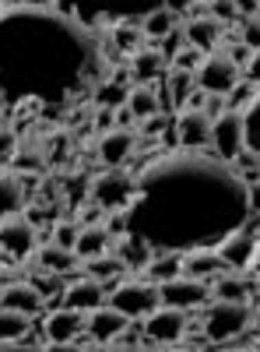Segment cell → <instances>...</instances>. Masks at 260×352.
Wrapping results in <instances>:
<instances>
[{"mask_svg": "<svg viewBox=\"0 0 260 352\" xmlns=\"http://www.w3.org/2000/svg\"><path fill=\"white\" fill-rule=\"evenodd\" d=\"M250 184L208 148H180L137 169V190L123 208L127 232L158 250L218 247L250 222Z\"/></svg>", "mask_w": 260, "mask_h": 352, "instance_id": "6da1fadb", "label": "cell"}, {"mask_svg": "<svg viewBox=\"0 0 260 352\" xmlns=\"http://www.w3.org/2000/svg\"><path fill=\"white\" fill-rule=\"evenodd\" d=\"M95 28L53 4H0V92L8 102L64 109L106 78Z\"/></svg>", "mask_w": 260, "mask_h": 352, "instance_id": "7a4b0ae2", "label": "cell"}, {"mask_svg": "<svg viewBox=\"0 0 260 352\" xmlns=\"http://www.w3.org/2000/svg\"><path fill=\"white\" fill-rule=\"evenodd\" d=\"M46 4L74 14L81 25L99 32V28H109L117 21H141L144 14L162 8V0H46Z\"/></svg>", "mask_w": 260, "mask_h": 352, "instance_id": "3957f363", "label": "cell"}, {"mask_svg": "<svg viewBox=\"0 0 260 352\" xmlns=\"http://www.w3.org/2000/svg\"><path fill=\"white\" fill-rule=\"evenodd\" d=\"M253 324V310L250 303H228V300H215V307L204 310V335L211 338V345L218 349L222 342L243 335Z\"/></svg>", "mask_w": 260, "mask_h": 352, "instance_id": "277c9868", "label": "cell"}, {"mask_svg": "<svg viewBox=\"0 0 260 352\" xmlns=\"http://www.w3.org/2000/svg\"><path fill=\"white\" fill-rule=\"evenodd\" d=\"M134 190H137V173H123L120 166H109L102 176L92 180L88 197L95 204H102V212H123L134 197Z\"/></svg>", "mask_w": 260, "mask_h": 352, "instance_id": "5b68a950", "label": "cell"}, {"mask_svg": "<svg viewBox=\"0 0 260 352\" xmlns=\"http://www.w3.org/2000/svg\"><path fill=\"white\" fill-rule=\"evenodd\" d=\"M106 303L117 307V310H123L130 320H144L152 310L162 307L158 285H152V282H123V285H117V289H109V300H106Z\"/></svg>", "mask_w": 260, "mask_h": 352, "instance_id": "8992f818", "label": "cell"}, {"mask_svg": "<svg viewBox=\"0 0 260 352\" xmlns=\"http://www.w3.org/2000/svg\"><path fill=\"white\" fill-rule=\"evenodd\" d=\"M158 300H162V307L193 310V307H204L211 300V285H208V278L172 275V278L158 282Z\"/></svg>", "mask_w": 260, "mask_h": 352, "instance_id": "52a82bcc", "label": "cell"}, {"mask_svg": "<svg viewBox=\"0 0 260 352\" xmlns=\"http://www.w3.org/2000/svg\"><path fill=\"white\" fill-rule=\"evenodd\" d=\"M187 331V314L176 307H165V310H152L144 317V345L152 349H165V345H176Z\"/></svg>", "mask_w": 260, "mask_h": 352, "instance_id": "ba28073f", "label": "cell"}, {"mask_svg": "<svg viewBox=\"0 0 260 352\" xmlns=\"http://www.w3.org/2000/svg\"><path fill=\"white\" fill-rule=\"evenodd\" d=\"M243 148V113L239 109H225L222 116L211 120V144L208 152H215L218 159L233 162Z\"/></svg>", "mask_w": 260, "mask_h": 352, "instance_id": "9c48e42d", "label": "cell"}, {"mask_svg": "<svg viewBox=\"0 0 260 352\" xmlns=\"http://www.w3.org/2000/svg\"><path fill=\"white\" fill-rule=\"evenodd\" d=\"M239 67L228 60L225 53H215V56H204L200 60V67L193 71V81H197V88H204V92H222V96H228L233 88L239 85Z\"/></svg>", "mask_w": 260, "mask_h": 352, "instance_id": "30bf717a", "label": "cell"}, {"mask_svg": "<svg viewBox=\"0 0 260 352\" xmlns=\"http://www.w3.org/2000/svg\"><path fill=\"white\" fill-rule=\"evenodd\" d=\"M215 250L222 254V261L228 264V268H236V272H246V268H253V261H257V254H260L257 229L243 226V229H236V232H228V236H225V240H222Z\"/></svg>", "mask_w": 260, "mask_h": 352, "instance_id": "8fae6325", "label": "cell"}, {"mask_svg": "<svg viewBox=\"0 0 260 352\" xmlns=\"http://www.w3.org/2000/svg\"><path fill=\"white\" fill-rule=\"evenodd\" d=\"M36 243H39V232H36V226L28 222V219H8L4 226H0V250H4L8 257H14V261H25L28 254L36 250Z\"/></svg>", "mask_w": 260, "mask_h": 352, "instance_id": "7c38bea8", "label": "cell"}, {"mask_svg": "<svg viewBox=\"0 0 260 352\" xmlns=\"http://www.w3.org/2000/svg\"><path fill=\"white\" fill-rule=\"evenodd\" d=\"M84 331V310L64 307L46 317V342L49 349H71V342Z\"/></svg>", "mask_w": 260, "mask_h": 352, "instance_id": "4fadbf2b", "label": "cell"}, {"mask_svg": "<svg viewBox=\"0 0 260 352\" xmlns=\"http://www.w3.org/2000/svg\"><path fill=\"white\" fill-rule=\"evenodd\" d=\"M180 148H208L211 144V116L204 109H183L176 120Z\"/></svg>", "mask_w": 260, "mask_h": 352, "instance_id": "5bb4252c", "label": "cell"}, {"mask_svg": "<svg viewBox=\"0 0 260 352\" xmlns=\"http://www.w3.org/2000/svg\"><path fill=\"white\" fill-rule=\"evenodd\" d=\"M106 300H109L106 282H99L92 275H84V278H78L64 289V307H74V310H84V314L95 310V307H106Z\"/></svg>", "mask_w": 260, "mask_h": 352, "instance_id": "9a60e30c", "label": "cell"}, {"mask_svg": "<svg viewBox=\"0 0 260 352\" xmlns=\"http://www.w3.org/2000/svg\"><path fill=\"white\" fill-rule=\"evenodd\" d=\"M123 328H130V317L123 310H117V307H109V303L88 310V317H84V331H88L92 338H99L102 345H109V338L120 335Z\"/></svg>", "mask_w": 260, "mask_h": 352, "instance_id": "2e32d148", "label": "cell"}, {"mask_svg": "<svg viewBox=\"0 0 260 352\" xmlns=\"http://www.w3.org/2000/svg\"><path fill=\"white\" fill-rule=\"evenodd\" d=\"M134 148H137V138L134 131H123V127H113L99 138V159L106 166H123L134 155Z\"/></svg>", "mask_w": 260, "mask_h": 352, "instance_id": "e0dca14e", "label": "cell"}, {"mask_svg": "<svg viewBox=\"0 0 260 352\" xmlns=\"http://www.w3.org/2000/svg\"><path fill=\"white\" fill-rule=\"evenodd\" d=\"M43 303H46V300L36 292V285H32V282H11V285L0 289V307L21 310V314H28L32 320L43 314Z\"/></svg>", "mask_w": 260, "mask_h": 352, "instance_id": "ac0fdd59", "label": "cell"}, {"mask_svg": "<svg viewBox=\"0 0 260 352\" xmlns=\"http://www.w3.org/2000/svg\"><path fill=\"white\" fill-rule=\"evenodd\" d=\"M162 92L169 96V113H180L183 106H187V99L193 96V88H197V81H193V71H180V67H169L165 74H162Z\"/></svg>", "mask_w": 260, "mask_h": 352, "instance_id": "d6986e66", "label": "cell"}, {"mask_svg": "<svg viewBox=\"0 0 260 352\" xmlns=\"http://www.w3.org/2000/svg\"><path fill=\"white\" fill-rule=\"evenodd\" d=\"M228 268V264L222 261V254L215 247H200V250H187L183 254V275L190 278H215Z\"/></svg>", "mask_w": 260, "mask_h": 352, "instance_id": "ffe728a7", "label": "cell"}, {"mask_svg": "<svg viewBox=\"0 0 260 352\" xmlns=\"http://www.w3.org/2000/svg\"><path fill=\"white\" fill-rule=\"evenodd\" d=\"M183 36H187V43H193L197 50L215 53V46L222 43V21H218V18H211V14L190 18V21L183 25Z\"/></svg>", "mask_w": 260, "mask_h": 352, "instance_id": "44dd1931", "label": "cell"}, {"mask_svg": "<svg viewBox=\"0 0 260 352\" xmlns=\"http://www.w3.org/2000/svg\"><path fill=\"white\" fill-rule=\"evenodd\" d=\"M130 60V74H134V81H155V78H162L165 74V53L158 50V46H141L137 53H130L127 56Z\"/></svg>", "mask_w": 260, "mask_h": 352, "instance_id": "7402d4cb", "label": "cell"}, {"mask_svg": "<svg viewBox=\"0 0 260 352\" xmlns=\"http://www.w3.org/2000/svg\"><path fill=\"white\" fill-rule=\"evenodd\" d=\"M109 250L123 261L127 272H144V268H148V261L155 257V250L144 243L141 236H134V232H123V236L117 240V247H109Z\"/></svg>", "mask_w": 260, "mask_h": 352, "instance_id": "603a6c76", "label": "cell"}, {"mask_svg": "<svg viewBox=\"0 0 260 352\" xmlns=\"http://www.w3.org/2000/svg\"><path fill=\"white\" fill-rule=\"evenodd\" d=\"M109 247H113V232H109L106 226H84V229L78 232L74 254H78L81 261H88V257H99V254H106Z\"/></svg>", "mask_w": 260, "mask_h": 352, "instance_id": "cb8c5ba5", "label": "cell"}, {"mask_svg": "<svg viewBox=\"0 0 260 352\" xmlns=\"http://www.w3.org/2000/svg\"><path fill=\"white\" fill-rule=\"evenodd\" d=\"M25 212V184L11 173H0V219Z\"/></svg>", "mask_w": 260, "mask_h": 352, "instance_id": "d4e9b609", "label": "cell"}, {"mask_svg": "<svg viewBox=\"0 0 260 352\" xmlns=\"http://www.w3.org/2000/svg\"><path fill=\"white\" fill-rule=\"evenodd\" d=\"M172 28H180V14H172L169 8H155L152 14H144V18H141V32H144V39H152L155 46L172 32Z\"/></svg>", "mask_w": 260, "mask_h": 352, "instance_id": "484cf974", "label": "cell"}, {"mask_svg": "<svg viewBox=\"0 0 260 352\" xmlns=\"http://www.w3.org/2000/svg\"><path fill=\"white\" fill-rule=\"evenodd\" d=\"M28 331H32V317L11 307H0V345H14Z\"/></svg>", "mask_w": 260, "mask_h": 352, "instance_id": "4316f807", "label": "cell"}, {"mask_svg": "<svg viewBox=\"0 0 260 352\" xmlns=\"http://www.w3.org/2000/svg\"><path fill=\"white\" fill-rule=\"evenodd\" d=\"M78 261H81V257H78L74 250L60 247V243H46V247L39 250V268H43V272H53V275H64V272H71Z\"/></svg>", "mask_w": 260, "mask_h": 352, "instance_id": "83f0119b", "label": "cell"}, {"mask_svg": "<svg viewBox=\"0 0 260 352\" xmlns=\"http://www.w3.org/2000/svg\"><path fill=\"white\" fill-rule=\"evenodd\" d=\"M123 272H127L123 261L113 254V250H106V254H99V257H88V261H84V275H92V278H99V282H120Z\"/></svg>", "mask_w": 260, "mask_h": 352, "instance_id": "f1b7e54d", "label": "cell"}, {"mask_svg": "<svg viewBox=\"0 0 260 352\" xmlns=\"http://www.w3.org/2000/svg\"><path fill=\"white\" fill-rule=\"evenodd\" d=\"M148 278L152 282H165L172 275H183V254L180 250H158L152 261H148Z\"/></svg>", "mask_w": 260, "mask_h": 352, "instance_id": "f546056e", "label": "cell"}, {"mask_svg": "<svg viewBox=\"0 0 260 352\" xmlns=\"http://www.w3.org/2000/svg\"><path fill=\"white\" fill-rule=\"evenodd\" d=\"M113 46H117L123 56L137 53L144 46V32H141V21H117L113 25Z\"/></svg>", "mask_w": 260, "mask_h": 352, "instance_id": "4dcf8cb0", "label": "cell"}, {"mask_svg": "<svg viewBox=\"0 0 260 352\" xmlns=\"http://www.w3.org/2000/svg\"><path fill=\"white\" fill-rule=\"evenodd\" d=\"M127 109L134 113V120H148L152 113H162V109H158V96H155V88H152V85L134 88V92L127 96Z\"/></svg>", "mask_w": 260, "mask_h": 352, "instance_id": "1f68e13d", "label": "cell"}, {"mask_svg": "<svg viewBox=\"0 0 260 352\" xmlns=\"http://www.w3.org/2000/svg\"><path fill=\"white\" fill-rule=\"evenodd\" d=\"M211 296L215 300H228V303H250V285L243 278H236V275H225V278H215Z\"/></svg>", "mask_w": 260, "mask_h": 352, "instance_id": "d6a6232c", "label": "cell"}, {"mask_svg": "<svg viewBox=\"0 0 260 352\" xmlns=\"http://www.w3.org/2000/svg\"><path fill=\"white\" fill-rule=\"evenodd\" d=\"M243 144H246V148H253L257 159H260V92L243 109Z\"/></svg>", "mask_w": 260, "mask_h": 352, "instance_id": "836d02e7", "label": "cell"}, {"mask_svg": "<svg viewBox=\"0 0 260 352\" xmlns=\"http://www.w3.org/2000/svg\"><path fill=\"white\" fill-rule=\"evenodd\" d=\"M92 96H95V102H99V106H106V109H117V106H123V102H127L130 88H127V85H117L113 78H102V81L92 88Z\"/></svg>", "mask_w": 260, "mask_h": 352, "instance_id": "e575fe53", "label": "cell"}, {"mask_svg": "<svg viewBox=\"0 0 260 352\" xmlns=\"http://www.w3.org/2000/svg\"><path fill=\"white\" fill-rule=\"evenodd\" d=\"M204 56H208L204 50H197L193 43H183V46H180L176 53L169 56V67H180V71H197V67H200V60H204Z\"/></svg>", "mask_w": 260, "mask_h": 352, "instance_id": "d590c367", "label": "cell"}, {"mask_svg": "<svg viewBox=\"0 0 260 352\" xmlns=\"http://www.w3.org/2000/svg\"><path fill=\"white\" fill-rule=\"evenodd\" d=\"M28 282L36 285V292H39L43 300H56V296H60V292L67 289V282H64L60 275H53V272H46V278H43V275H32Z\"/></svg>", "mask_w": 260, "mask_h": 352, "instance_id": "8d00e7d4", "label": "cell"}, {"mask_svg": "<svg viewBox=\"0 0 260 352\" xmlns=\"http://www.w3.org/2000/svg\"><path fill=\"white\" fill-rule=\"evenodd\" d=\"M253 96H257L253 81H250V85H246V81H239V85L233 88V92L225 96V102H228V109H239V113H243V109H246V106L253 102Z\"/></svg>", "mask_w": 260, "mask_h": 352, "instance_id": "74e56055", "label": "cell"}, {"mask_svg": "<svg viewBox=\"0 0 260 352\" xmlns=\"http://www.w3.org/2000/svg\"><path fill=\"white\" fill-rule=\"evenodd\" d=\"M172 127V113H152L148 120H141V138H158Z\"/></svg>", "mask_w": 260, "mask_h": 352, "instance_id": "f35d334b", "label": "cell"}, {"mask_svg": "<svg viewBox=\"0 0 260 352\" xmlns=\"http://www.w3.org/2000/svg\"><path fill=\"white\" fill-rule=\"evenodd\" d=\"M239 39L250 46V50H260V18H239Z\"/></svg>", "mask_w": 260, "mask_h": 352, "instance_id": "ab89813d", "label": "cell"}, {"mask_svg": "<svg viewBox=\"0 0 260 352\" xmlns=\"http://www.w3.org/2000/svg\"><path fill=\"white\" fill-rule=\"evenodd\" d=\"M14 155H18V138H14V131L0 127V169H4L8 162H14Z\"/></svg>", "mask_w": 260, "mask_h": 352, "instance_id": "60d3db41", "label": "cell"}, {"mask_svg": "<svg viewBox=\"0 0 260 352\" xmlns=\"http://www.w3.org/2000/svg\"><path fill=\"white\" fill-rule=\"evenodd\" d=\"M211 18H218V21H239L243 14H239V8L233 4V0H211Z\"/></svg>", "mask_w": 260, "mask_h": 352, "instance_id": "b9f144b4", "label": "cell"}, {"mask_svg": "<svg viewBox=\"0 0 260 352\" xmlns=\"http://www.w3.org/2000/svg\"><path fill=\"white\" fill-rule=\"evenodd\" d=\"M109 345H113V349H144V338H141L137 331L123 328L120 335H113V338H109Z\"/></svg>", "mask_w": 260, "mask_h": 352, "instance_id": "7bdbcfd3", "label": "cell"}, {"mask_svg": "<svg viewBox=\"0 0 260 352\" xmlns=\"http://www.w3.org/2000/svg\"><path fill=\"white\" fill-rule=\"evenodd\" d=\"M78 232H81V229H74L71 222H60V226H56V232H53V243H60V247L74 250V243H78Z\"/></svg>", "mask_w": 260, "mask_h": 352, "instance_id": "ee69618b", "label": "cell"}, {"mask_svg": "<svg viewBox=\"0 0 260 352\" xmlns=\"http://www.w3.org/2000/svg\"><path fill=\"white\" fill-rule=\"evenodd\" d=\"M200 109H204V113L211 116V120H215V116H222V113L228 109V102H225V96H222V92H208V99H204V106H200Z\"/></svg>", "mask_w": 260, "mask_h": 352, "instance_id": "f6af8a7d", "label": "cell"}, {"mask_svg": "<svg viewBox=\"0 0 260 352\" xmlns=\"http://www.w3.org/2000/svg\"><path fill=\"white\" fill-rule=\"evenodd\" d=\"M225 56H228V60H233V64H236V67L243 71V67L250 64V56H253V50H250L246 43H239V46H233V50H228Z\"/></svg>", "mask_w": 260, "mask_h": 352, "instance_id": "bcb514c9", "label": "cell"}, {"mask_svg": "<svg viewBox=\"0 0 260 352\" xmlns=\"http://www.w3.org/2000/svg\"><path fill=\"white\" fill-rule=\"evenodd\" d=\"M95 127H99V131H113V127H117V109L99 106V113H95Z\"/></svg>", "mask_w": 260, "mask_h": 352, "instance_id": "7dc6e473", "label": "cell"}, {"mask_svg": "<svg viewBox=\"0 0 260 352\" xmlns=\"http://www.w3.org/2000/svg\"><path fill=\"white\" fill-rule=\"evenodd\" d=\"M246 81L260 85V50H253V56H250V64H246Z\"/></svg>", "mask_w": 260, "mask_h": 352, "instance_id": "c3c4849f", "label": "cell"}, {"mask_svg": "<svg viewBox=\"0 0 260 352\" xmlns=\"http://www.w3.org/2000/svg\"><path fill=\"white\" fill-rule=\"evenodd\" d=\"M233 4L239 8L243 18H257V14H260V4H257V0H233Z\"/></svg>", "mask_w": 260, "mask_h": 352, "instance_id": "681fc988", "label": "cell"}, {"mask_svg": "<svg viewBox=\"0 0 260 352\" xmlns=\"http://www.w3.org/2000/svg\"><path fill=\"white\" fill-rule=\"evenodd\" d=\"M117 127H123V131H130V127H134V113L127 109V102H123V106H117Z\"/></svg>", "mask_w": 260, "mask_h": 352, "instance_id": "f907efd6", "label": "cell"}, {"mask_svg": "<svg viewBox=\"0 0 260 352\" xmlns=\"http://www.w3.org/2000/svg\"><path fill=\"white\" fill-rule=\"evenodd\" d=\"M190 4H193V0H162V8H169L172 14H187Z\"/></svg>", "mask_w": 260, "mask_h": 352, "instance_id": "816d5d0a", "label": "cell"}, {"mask_svg": "<svg viewBox=\"0 0 260 352\" xmlns=\"http://www.w3.org/2000/svg\"><path fill=\"white\" fill-rule=\"evenodd\" d=\"M4 109H8V99H4V92H0V116H4Z\"/></svg>", "mask_w": 260, "mask_h": 352, "instance_id": "f5cc1de1", "label": "cell"}, {"mask_svg": "<svg viewBox=\"0 0 260 352\" xmlns=\"http://www.w3.org/2000/svg\"><path fill=\"white\" fill-rule=\"evenodd\" d=\"M253 328L260 331V310H253Z\"/></svg>", "mask_w": 260, "mask_h": 352, "instance_id": "db71d44e", "label": "cell"}, {"mask_svg": "<svg viewBox=\"0 0 260 352\" xmlns=\"http://www.w3.org/2000/svg\"><path fill=\"white\" fill-rule=\"evenodd\" d=\"M257 292H260V282H257Z\"/></svg>", "mask_w": 260, "mask_h": 352, "instance_id": "11a10c76", "label": "cell"}, {"mask_svg": "<svg viewBox=\"0 0 260 352\" xmlns=\"http://www.w3.org/2000/svg\"><path fill=\"white\" fill-rule=\"evenodd\" d=\"M208 4H211V0H208ZM190 8H193V4H190Z\"/></svg>", "mask_w": 260, "mask_h": 352, "instance_id": "9f6ffc18", "label": "cell"}, {"mask_svg": "<svg viewBox=\"0 0 260 352\" xmlns=\"http://www.w3.org/2000/svg\"><path fill=\"white\" fill-rule=\"evenodd\" d=\"M0 254H4V250H0Z\"/></svg>", "mask_w": 260, "mask_h": 352, "instance_id": "6f0895ef", "label": "cell"}, {"mask_svg": "<svg viewBox=\"0 0 260 352\" xmlns=\"http://www.w3.org/2000/svg\"><path fill=\"white\" fill-rule=\"evenodd\" d=\"M257 4H260V0H257Z\"/></svg>", "mask_w": 260, "mask_h": 352, "instance_id": "680465c9", "label": "cell"}]
</instances>
